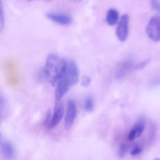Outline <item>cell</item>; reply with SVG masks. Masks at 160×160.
Returning <instances> with one entry per match:
<instances>
[{
  "label": "cell",
  "mask_w": 160,
  "mask_h": 160,
  "mask_svg": "<svg viewBox=\"0 0 160 160\" xmlns=\"http://www.w3.org/2000/svg\"><path fill=\"white\" fill-rule=\"evenodd\" d=\"M149 61L147 60L146 61L143 62L141 63H139L137 66L136 69L138 70H140V69H143L144 67H146V65L148 64Z\"/></svg>",
  "instance_id": "44dd1931"
},
{
  "label": "cell",
  "mask_w": 160,
  "mask_h": 160,
  "mask_svg": "<svg viewBox=\"0 0 160 160\" xmlns=\"http://www.w3.org/2000/svg\"><path fill=\"white\" fill-rule=\"evenodd\" d=\"M142 151V149L139 146H136L131 151V154L133 156L140 154Z\"/></svg>",
  "instance_id": "ffe728a7"
},
{
  "label": "cell",
  "mask_w": 160,
  "mask_h": 160,
  "mask_svg": "<svg viewBox=\"0 0 160 160\" xmlns=\"http://www.w3.org/2000/svg\"><path fill=\"white\" fill-rule=\"evenodd\" d=\"M149 38L153 42L160 41V17L154 16L151 18L146 28Z\"/></svg>",
  "instance_id": "7a4b0ae2"
},
{
  "label": "cell",
  "mask_w": 160,
  "mask_h": 160,
  "mask_svg": "<svg viewBox=\"0 0 160 160\" xmlns=\"http://www.w3.org/2000/svg\"><path fill=\"white\" fill-rule=\"evenodd\" d=\"M77 109L74 101L69 100L67 101L66 115L64 119V127L66 130L72 128L76 118Z\"/></svg>",
  "instance_id": "3957f363"
},
{
  "label": "cell",
  "mask_w": 160,
  "mask_h": 160,
  "mask_svg": "<svg viewBox=\"0 0 160 160\" xmlns=\"http://www.w3.org/2000/svg\"><path fill=\"white\" fill-rule=\"evenodd\" d=\"M129 16L124 14L122 16L116 30L117 38L120 42L126 41L129 34Z\"/></svg>",
  "instance_id": "277c9868"
},
{
  "label": "cell",
  "mask_w": 160,
  "mask_h": 160,
  "mask_svg": "<svg viewBox=\"0 0 160 160\" xmlns=\"http://www.w3.org/2000/svg\"><path fill=\"white\" fill-rule=\"evenodd\" d=\"M56 101L57 102L54 108L53 116L52 117L50 124L48 127L47 129H53L58 126L63 118L64 112V105L60 100Z\"/></svg>",
  "instance_id": "8992f818"
},
{
  "label": "cell",
  "mask_w": 160,
  "mask_h": 160,
  "mask_svg": "<svg viewBox=\"0 0 160 160\" xmlns=\"http://www.w3.org/2000/svg\"><path fill=\"white\" fill-rule=\"evenodd\" d=\"M52 119V114H51V111L49 109L46 115L43 124L47 128L48 127V125L50 124V122Z\"/></svg>",
  "instance_id": "e0dca14e"
},
{
  "label": "cell",
  "mask_w": 160,
  "mask_h": 160,
  "mask_svg": "<svg viewBox=\"0 0 160 160\" xmlns=\"http://www.w3.org/2000/svg\"><path fill=\"white\" fill-rule=\"evenodd\" d=\"M146 119L144 117H140L134 124L131 129L129 135L128 140L132 141L138 138L144 132L146 128Z\"/></svg>",
  "instance_id": "9c48e42d"
},
{
  "label": "cell",
  "mask_w": 160,
  "mask_h": 160,
  "mask_svg": "<svg viewBox=\"0 0 160 160\" xmlns=\"http://www.w3.org/2000/svg\"><path fill=\"white\" fill-rule=\"evenodd\" d=\"M0 149L2 154L5 159L12 160L16 156V150L12 143L8 140L3 139L1 137Z\"/></svg>",
  "instance_id": "30bf717a"
},
{
  "label": "cell",
  "mask_w": 160,
  "mask_h": 160,
  "mask_svg": "<svg viewBox=\"0 0 160 160\" xmlns=\"http://www.w3.org/2000/svg\"><path fill=\"white\" fill-rule=\"evenodd\" d=\"M84 110L86 112L90 113L94 110V104L93 98L90 95L86 97L84 104Z\"/></svg>",
  "instance_id": "7c38bea8"
},
{
  "label": "cell",
  "mask_w": 160,
  "mask_h": 160,
  "mask_svg": "<svg viewBox=\"0 0 160 160\" xmlns=\"http://www.w3.org/2000/svg\"><path fill=\"white\" fill-rule=\"evenodd\" d=\"M46 16L52 22L61 26H69L72 22L71 16L63 13L50 12L46 14Z\"/></svg>",
  "instance_id": "5b68a950"
},
{
  "label": "cell",
  "mask_w": 160,
  "mask_h": 160,
  "mask_svg": "<svg viewBox=\"0 0 160 160\" xmlns=\"http://www.w3.org/2000/svg\"><path fill=\"white\" fill-rule=\"evenodd\" d=\"M120 73L119 74V77H122L129 71L131 67V63L130 62H126L122 65Z\"/></svg>",
  "instance_id": "5bb4252c"
},
{
  "label": "cell",
  "mask_w": 160,
  "mask_h": 160,
  "mask_svg": "<svg viewBox=\"0 0 160 160\" xmlns=\"http://www.w3.org/2000/svg\"><path fill=\"white\" fill-rule=\"evenodd\" d=\"M119 18V13L117 10L110 9L108 11L106 16V21L109 26H113L118 23Z\"/></svg>",
  "instance_id": "8fae6325"
},
{
  "label": "cell",
  "mask_w": 160,
  "mask_h": 160,
  "mask_svg": "<svg viewBox=\"0 0 160 160\" xmlns=\"http://www.w3.org/2000/svg\"><path fill=\"white\" fill-rule=\"evenodd\" d=\"M67 63L63 58L57 54L48 55L46 62L44 73L47 79L52 86H55L64 74Z\"/></svg>",
  "instance_id": "6da1fadb"
},
{
  "label": "cell",
  "mask_w": 160,
  "mask_h": 160,
  "mask_svg": "<svg viewBox=\"0 0 160 160\" xmlns=\"http://www.w3.org/2000/svg\"><path fill=\"white\" fill-rule=\"evenodd\" d=\"M91 81L92 79L91 78L88 76H85L82 78L81 85L84 87H88L91 84Z\"/></svg>",
  "instance_id": "ac0fdd59"
},
{
  "label": "cell",
  "mask_w": 160,
  "mask_h": 160,
  "mask_svg": "<svg viewBox=\"0 0 160 160\" xmlns=\"http://www.w3.org/2000/svg\"><path fill=\"white\" fill-rule=\"evenodd\" d=\"M69 1L72 3H78L81 1V0H69Z\"/></svg>",
  "instance_id": "7402d4cb"
},
{
  "label": "cell",
  "mask_w": 160,
  "mask_h": 160,
  "mask_svg": "<svg viewBox=\"0 0 160 160\" xmlns=\"http://www.w3.org/2000/svg\"><path fill=\"white\" fill-rule=\"evenodd\" d=\"M72 86L68 78L63 75L57 82V88L55 91V98L56 101H60L67 93Z\"/></svg>",
  "instance_id": "52a82bcc"
},
{
  "label": "cell",
  "mask_w": 160,
  "mask_h": 160,
  "mask_svg": "<svg viewBox=\"0 0 160 160\" xmlns=\"http://www.w3.org/2000/svg\"><path fill=\"white\" fill-rule=\"evenodd\" d=\"M64 75L69 78L72 86L78 83L79 79V70L76 63L70 61L67 63Z\"/></svg>",
  "instance_id": "ba28073f"
},
{
  "label": "cell",
  "mask_w": 160,
  "mask_h": 160,
  "mask_svg": "<svg viewBox=\"0 0 160 160\" xmlns=\"http://www.w3.org/2000/svg\"><path fill=\"white\" fill-rule=\"evenodd\" d=\"M127 151V146L126 144H121L120 145L118 150V156L120 158H123L126 155Z\"/></svg>",
  "instance_id": "9a60e30c"
},
{
  "label": "cell",
  "mask_w": 160,
  "mask_h": 160,
  "mask_svg": "<svg viewBox=\"0 0 160 160\" xmlns=\"http://www.w3.org/2000/svg\"><path fill=\"white\" fill-rule=\"evenodd\" d=\"M5 19H4V14H3V7L2 3H1L0 5V30L2 32L5 24Z\"/></svg>",
  "instance_id": "2e32d148"
},
{
  "label": "cell",
  "mask_w": 160,
  "mask_h": 160,
  "mask_svg": "<svg viewBox=\"0 0 160 160\" xmlns=\"http://www.w3.org/2000/svg\"><path fill=\"white\" fill-rule=\"evenodd\" d=\"M7 101L3 95H1V118L2 119V118H4L7 113Z\"/></svg>",
  "instance_id": "4fadbf2b"
},
{
  "label": "cell",
  "mask_w": 160,
  "mask_h": 160,
  "mask_svg": "<svg viewBox=\"0 0 160 160\" xmlns=\"http://www.w3.org/2000/svg\"><path fill=\"white\" fill-rule=\"evenodd\" d=\"M151 3L153 9L160 13V0H152Z\"/></svg>",
  "instance_id": "d6986e66"
},
{
  "label": "cell",
  "mask_w": 160,
  "mask_h": 160,
  "mask_svg": "<svg viewBox=\"0 0 160 160\" xmlns=\"http://www.w3.org/2000/svg\"><path fill=\"white\" fill-rule=\"evenodd\" d=\"M28 1H32L33 0H28ZM47 1H50V0H47Z\"/></svg>",
  "instance_id": "603a6c76"
}]
</instances>
